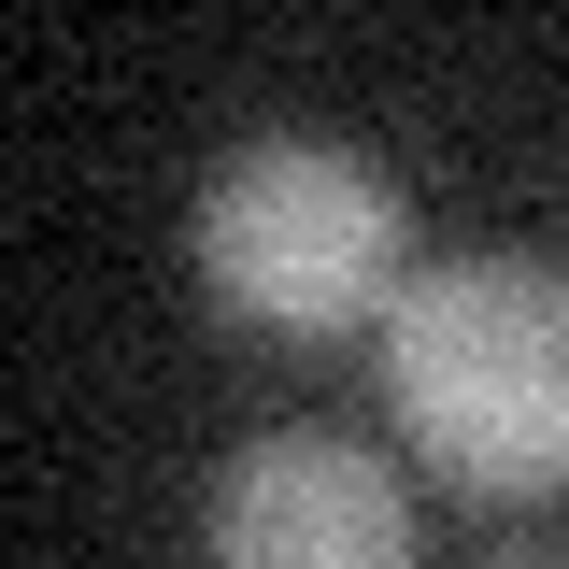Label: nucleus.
Returning a JSON list of instances; mask_svg holds the SVG:
<instances>
[{
    "label": "nucleus",
    "mask_w": 569,
    "mask_h": 569,
    "mask_svg": "<svg viewBox=\"0 0 569 569\" xmlns=\"http://www.w3.org/2000/svg\"><path fill=\"white\" fill-rule=\"evenodd\" d=\"M385 413L470 498H569V271L441 257L385 313Z\"/></svg>",
    "instance_id": "1"
},
{
    "label": "nucleus",
    "mask_w": 569,
    "mask_h": 569,
    "mask_svg": "<svg viewBox=\"0 0 569 569\" xmlns=\"http://www.w3.org/2000/svg\"><path fill=\"white\" fill-rule=\"evenodd\" d=\"M200 284L271 328V342H342V328H385L399 284H413V200L385 157L356 142H313V129H257L200 171Z\"/></svg>",
    "instance_id": "2"
},
{
    "label": "nucleus",
    "mask_w": 569,
    "mask_h": 569,
    "mask_svg": "<svg viewBox=\"0 0 569 569\" xmlns=\"http://www.w3.org/2000/svg\"><path fill=\"white\" fill-rule=\"evenodd\" d=\"M213 569H413V498L342 427H257L200 498Z\"/></svg>",
    "instance_id": "3"
},
{
    "label": "nucleus",
    "mask_w": 569,
    "mask_h": 569,
    "mask_svg": "<svg viewBox=\"0 0 569 569\" xmlns=\"http://www.w3.org/2000/svg\"><path fill=\"white\" fill-rule=\"evenodd\" d=\"M512 569H541V556H512Z\"/></svg>",
    "instance_id": "4"
}]
</instances>
